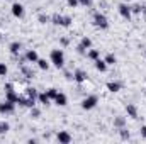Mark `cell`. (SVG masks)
<instances>
[{
    "mask_svg": "<svg viewBox=\"0 0 146 144\" xmlns=\"http://www.w3.org/2000/svg\"><path fill=\"white\" fill-rule=\"evenodd\" d=\"M87 58H90L92 61L99 59V58H100V53H99V49H88V51H87Z\"/></svg>",
    "mask_w": 146,
    "mask_h": 144,
    "instance_id": "ffe728a7",
    "label": "cell"
},
{
    "mask_svg": "<svg viewBox=\"0 0 146 144\" xmlns=\"http://www.w3.org/2000/svg\"><path fill=\"white\" fill-rule=\"evenodd\" d=\"M145 54H146V53H145Z\"/></svg>",
    "mask_w": 146,
    "mask_h": 144,
    "instance_id": "e575fe53",
    "label": "cell"
},
{
    "mask_svg": "<svg viewBox=\"0 0 146 144\" xmlns=\"http://www.w3.org/2000/svg\"><path fill=\"white\" fill-rule=\"evenodd\" d=\"M36 65L39 66V70H42V71H48V70H49V63H48L46 59H42V58H39V59H37Z\"/></svg>",
    "mask_w": 146,
    "mask_h": 144,
    "instance_id": "44dd1931",
    "label": "cell"
},
{
    "mask_svg": "<svg viewBox=\"0 0 146 144\" xmlns=\"http://www.w3.org/2000/svg\"><path fill=\"white\" fill-rule=\"evenodd\" d=\"M87 78H88V75H87V71H83V70H76V71L73 73V80L76 83H85Z\"/></svg>",
    "mask_w": 146,
    "mask_h": 144,
    "instance_id": "7c38bea8",
    "label": "cell"
},
{
    "mask_svg": "<svg viewBox=\"0 0 146 144\" xmlns=\"http://www.w3.org/2000/svg\"><path fill=\"white\" fill-rule=\"evenodd\" d=\"M5 100L14 102V104H17V100H19V92L14 90V85L12 83H7L5 85Z\"/></svg>",
    "mask_w": 146,
    "mask_h": 144,
    "instance_id": "5b68a950",
    "label": "cell"
},
{
    "mask_svg": "<svg viewBox=\"0 0 146 144\" xmlns=\"http://www.w3.org/2000/svg\"><path fill=\"white\" fill-rule=\"evenodd\" d=\"M46 93H48V97H49L51 100H54V97L58 95V90H56V88H48V92H46Z\"/></svg>",
    "mask_w": 146,
    "mask_h": 144,
    "instance_id": "484cf974",
    "label": "cell"
},
{
    "mask_svg": "<svg viewBox=\"0 0 146 144\" xmlns=\"http://www.w3.org/2000/svg\"><path fill=\"white\" fill-rule=\"evenodd\" d=\"M66 3L72 7V9H75V7H78L80 3H78V0H66Z\"/></svg>",
    "mask_w": 146,
    "mask_h": 144,
    "instance_id": "d6a6232c",
    "label": "cell"
},
{
    "mask_svg": "<svg viewBox=\"0 0 146 144\" xmlns=\"http://www.w3.org/2000/svg\"><path fill=\"white\" fill-rule=\"evenodd\" d=\"M22 73H24V76H26V78H33V76H34V73L31 71L29 68H26V66L22 68Z\"/></svg>",
    "mask_w": 146,
    "mask_h": 144,
    "instance_id": "f546056e",
    "label": "cell"
},
{
    "mask_svg": "<svg viewBox=\"0 0 146 144\" xmlns=\"http://www.w3.org/2000/svg\"><path fill=\"white\" fill-rule=\"evenodd\" d=\"M131 12H133V14H141V12H143V7H141V5H133V7H131Z\"/></svg>",
    "mask_w": 146,
    "mask_h": 144,
    "instance_id": "f1b7e54d",
    "label": "cell"
},
{
    "mask_svg": "<svg viewBox=\"0 0 146 144\" xmlns=\"http://www.w3.org/2000/svg\"><path fill=\"white\" fill-rule=\"evenodd\" d=\"M94 26L99 27V29H107V27H109V19H107L104 14L97 12V14L94 15Z\"/></svg>",
    "mask_w": 146,
    "mask_h": 144,
    "instance_id": "277c9868",
    "label": "cell"
},
{
    "mask_svg": "<svg viewBox=\"0 0 146 144\" xmlns=\"http://www.w3.org/2000/svg\"><path fill=\"white\" fill-rule=\"evenodd\" d=\"M51 22L56 24V26H61V27H70V26H72V17H70V15L54 14V15L51 17Z\"/></svg>",
    "mask_w": 146,
    "mask_h": 144,
    "instance_id": "3957f363",
    "label": "cell"
},
{
    "mask_svg": "<svg viewBox=\"0 0 146 144\" xmlns=\"http://www.w3.org/2000/svg\"><path fill=\"white\" fill-rule=\"evenodd\" d=\"M121 88H122V85H121V83H117V81H109V83H107V90L112 92V93L119 92Z\"/></svg>",
    "mask_w": 146,
    "mask_h": 144,
    "instance_id": "d6986e66",
    "label": "cell"
},
{
    "mask_svg": "<svg viewBox=\"0 0 146 144\" xmlns=\"http://www.w3.org/2000/svg\"><path fill=\"white\" fill-rule=\"evenodd\" d=\"M37 59H39L37 51H34V49H29V51L26 53V61H27V63H36Z\"/></svg>",
    "mask_w": 146,
    "mask_h": 144,
    "instance_id": "9a60e30c",
    "label": "cell"
},
{
    "mask_svg": "<svg viewBox=\"0 0 146 144\" xmlns=\"http://www.w3.org/2000/svg\"><path fill=\"white\" fill-rule=\"evenodd\" d=\"M49 61L53 63L54 68H63L65 66V53L61 49H53L49 54Z\"/></svg>",
    "mask_w": 146,
    "mask_h": 144,
    "instance_id": "7a4b0ae2",
    "label": "cell"
},
{
    "mask_svg": "<svg viewBox=\"0 0 146 144\" xmlns=\"http://www.w3.org/2000/svg\"><path fill=\"white\" fill-rule=\"evenodd\" d=\"M39 115H41V112H39L36 107H31V117H33V119H37Z\"/></svg>",
    "mask_w": 146,
    "mask_h": 144,
    "instance_id": "1f68e13d",
    "label": "cell"
},
{
    "mask_svg": "<svg viewBox=\"0 0 146 144\" xmlns=\"http://www.w3.org/2000/svg\"><path fill=\"white\" fill-rule=\"evenodd\" d=\"M126 112H127V115H129L131 119H138V108H136V105L127 104V105H126Z\"/></svg>",
    "mask_w": 146,
    "mask_h": 144,
    "instance_id": "2e32d148",
    "label": "cell"
},
{
    "mask_svg": "<svg viewBox=\"0 0 146 144\" xmlns=\"http://www.w3.org/2000/svg\"><path fill=\"white\" fill-rule=\"evenodd\" d=\"M37 100H39V104H42V105H46V107L51 104V98L48 97L46 92H44V93H37Z\"/></svg>",
    "mask_w": 146,
    "mask_h": 144,
    "instance_id": "ac0fdd59",
    "label": "cell"
},
{
    "mask_svg": "<svg viewBox=\"0 0 146 144\" xmlns=\"http://www.w3.org/2000/svg\"><path fill=\"white\" fill-rule=\"evenodd\" d=\"M9 129H10V126L7 122H0V134H7Z\"/></svg>",
    "mask_w": 146,
    "mask_h": 144,
    "instance_id": "d4e9b609",
    "label": "cell"
},
{
    "mask_svg": "<svg viewBox=\"0 0 146 144\" xmlns=\"http://www.w3.org/2000/svg\"><path fill=\"white\" fill-rule=\"evenodd\" d=\"M36 98H37L36 88L27 87V88H26V92L19 95L17 104H21V105H24V107H29V108H31V107H34V105H36Z\"/></svg>",
    "mask_w": 146,
    "mask_h": 144,
    "instance_id": "6da1fadb",
    "label": "cell"
},
{
    "mask_svg": "<svg viewBox=\"0 0 146 144\" xmlns=\"http://www.w3.org/2000/svg\"><path fill=\"white\" fill-rule=\"evenodd\" d=\"M141 136L146 139V126H143V127H141Z\"/></svg>",
    "mask_w": 146,
    "mask_h": 144,
    "instance_id": "836d02e7",
    "label": "cell"
},
{
    "mask_svg": "<svg viewBox=\"0 0 146 144\" xmlns=\"http://www.w3.org/2000/svg\"><path fill=\"white\" fill-rule=\"evenodd\" d=\"M117 10H119V14H121V17H122V19H126V20H131V17H133V12H131V7H129V5H126V3H119Z\"/></svg>",
    "mask_w": 146,
    "mask_h": 144,
    "instance_id": "9c48e42d",
    "label": "cell"
},
{
    "mask_svg": "<svg viewBox=\"0 0 146 144\" xmlns=\"http://www.w3.org/2000/svg\"><path fill=\"white\" fill-rule=\"evenodd\" d=\"M90 48H92V39H90V37H82L80 44L76 46V51H78L80 54H85Z\"/></svg>",
    "mask_w": 146,
    "mask_h": 144,
    "instance_id": "52a82bcc",
    "label": "cell"
},
{
    "mask_svg": "<svg viewBox=\"0 0 146 144\" xmlns=\"http://www.w3.org/2000/svg\"><path fill=\"white\" fill-rule=\"evenodd\" d=\"M104 61H106V63H107V66H109V65H115V61H117V58H115V56H114L112 53H109V54H107V56L104 58Z\"/></svg>",
    "mask_w": 146,
    "mask_h": 144,
    "instance_id": "cb8c5ba5",
    "label": "cell"
},
{
    "mask_svg": "<svg viewBox=\"0 0 146 144\" xmlns=\"http://www.w3.org/2000/svg\"><path fill=\"white\" fill-rule=\"evenodd\" d=\"M12 15L17 17V19H22V17H24V5L19 3V2L12 3Z\"/></svg>",
    "mask_w": 146,
    "mask_h": 144,
    "instance_id": "8fae6325",
    "label": "cell"
},
{
    "mask_svg": "<svg viewBox=\"0 0 146 144\" xmlns=\"http://www.w3.org/2000/svg\"><path fill=\"white\" fill-rule=\"evenodd\" d=\"M9 73V68H7V65L5 63H0V76H5Z\"/></svg>",
    "mask_w": 146,
    "mask_h": 144,
    "instance_id": "83f0119b",
    "label": "cell"
},
{
    "mask_svg": "<svg viewBox=\"0 0 146 144\" xmlns=\"http://www.w3.org/2000/svg\"><path fill=\"white\" fill-rule=\"evenodd\" d=\"M97 104H99V97L97 95H88L87 98L82 100V108L83 110H92V108L97 107Z\"/></svg>",
    "mask_w": 146,
    "mask_h": 144,
    "instance_id": "8992f818",
    "label": "cell"
},
{
    "mask_svg": "<svg viewBox=\"0 0 146 144\" xmlns=\"http://www.w3.org/2000/svg\"><path fill=\"white\" fill-rule=\"evenodd\" d=\"M53 102H54L56 105H60V107H65V105L68 104V98H66V95H65V93H60V92H58V95L54 97V100H53Z\"/></svg>",
    "mask_w": 146,
    "mask_h": 144,
    "instance_id": "4fadbf2b",
    "label": "cell"
},
{
    "mask_svg": "<svg viewBox=\"0 0 146 144\" xmlns=\"http://www.w3.org/2000/svg\"><path fill=\"white\" fill-rule=\"evenodd\" d=\"M37 20H39L41 24H46V22H49L51 19H49L48 15H44V14H39V15H37Z\"/></svg>",
    "mask_w": 146,
    "mask_h": 144,
    "instance_id": "4316f807",
    "label": "cell"
},
{
    "mask_svg": "<svg viewBox=\"0 0 146 144\" xmlns=\"http://www.w3.org/2000/svg\"><path fill=\"white\" fill-rule=\"evenodd\" d=\"M124 126H126V119H124V117H115V119H114V127L121 129V127H124Z\"/></svg>",
    "mask_w": 146,
    "mask_h": 144,
    "instance_id": "7402d4cb",
    "label": "cell"
},
{
    "mask_svg": "<svg viewBox=\"0 0 146 144\" xmlns=\"http://www.w3.org/2000/svg\"><path fill=\"white\" fill-rule=\"evenodd\" d=\"M56 139H58V143H60V144H70L73 141L72 134H70V132H66V131H60V132L56 134Z\"/></svg>",
    "mask_w": 146,
    "mask_h": 144,
    "instance_id": "30bf717a",
    "label": "cell"
},
{
    "mask_svg": "<svg viewBox=\"0 0 146 144\" xmlns=\"http://www.w3.org/2000/svg\"><path fill=\"white\" fill-rule=\"evenodd\" d=\"M94 63H95V70H97V71H100V73L107 71V63H106L104 59H100V58H99V59H95Z\"/></svg>",
    "mask_w": 146,
    "mask_h": 144,
    "instance_id": "e0dca14e",
    "label": "cell"
},
{
    "mask_svg": "<svg viewBox=\"0 0 146 144\" xmlns=\"http://www.w3.org/2000/svg\"><path fill=\"white\" fill-rule=\"evenodd\" d=\"M21 49H22V44L19 42V41H14V42H10V46H9V51L15 56V54H19L21 53Z\"/></svg>",
    "mask_w": 146,
    "mask_h": 144,
    "instance_id": "5bb4252c",
    "label": "cell"
},
{
    "mask_svg": "<svg viewBox=\"0 0 146 144\" xmlns=\"http://www.w3.org/2000/svg\"><path fill=\"white\" fill-rule=\"evenodd\" d=\"M78 3H80L82 7H92L94 0H78Z\"/></svg>",
    "mask_w": 146,
    "mask_h": 144,
    "instance_id": "4dcf8cb0",
    "label": "cell"
},
{
    "mask_svg": "<svg viewBox=\"0 0 146 144\" xmlns=\"http://www.w3.org/2000/svg\"><path fill=\"white\" fill-rule=\"evenodd\" d=\"M14 110H15V104H14V102L5 100V102H2V104H0V114H2V115L14 114Z\"/></svg>",
    "mask_w": 146,
    "mask_h": 144,
    "instance_id": "ba28073f",
    "label": "cell"
},
{
    "mask_svg": "<svg viewBox=\"0 0 146 144\" xmlns=\"http://www.w3.org/2000/svg\"><path fill=\"white\" fill-rule=\"evenodd\" d=\"M119 136H121V139H124V141L131 137V134H129V131H127L126 127H121V129H119Z\"/></svg>",
    "mask_w": 146,
    "mask_h": 144,
    "instance_id": "603a6c76",
    "label": "cell"
}]
</instances>
